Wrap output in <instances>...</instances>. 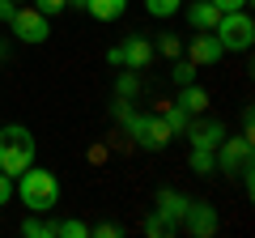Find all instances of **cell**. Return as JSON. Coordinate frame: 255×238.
<instances>
[{"mask_svg": "<svg viewBox=\"0 0 255 238\" xmlns=\"http://www.w3.org/2000/svg\"><path fill=\"white\" fill-rule=\"evenodd\" d=\"M13 192L21 196V204H26L30 213H51L55 204H60V183H55L51 170H38V166H26V170L17 174V187Z\"/></svg>", "mask_w": 255, "mask_h": 238, "instance_id": "1", "label": "cell"}, {"mask_svg": "<svg viewBox=\"0 0 255 238\" xmlns=\"http://www.w3.org/2000/svg\"><path fill=\"white\" fill-rule=\"evenodd\" d=\"M26 166H34V136L21 123L0 128V170L4 174H21Z\"/></svg>", "mask_w": 255, "mask_h": 238, "instance_id": "2", "label": "cell"}, {"mask_svg": "<svg viewBox=\"0 0 255 238\" xmlns=\"http://www.w3.org/2000/svg\"><path fill=\"white\" fill-rule=\"evenodd\" d=\"M213 38L221 43V51H247L255 43V21L247 9H234V13H221L217 26H213Z\"/></svg>", "mask_w": 255, "mask_h": 238, "instance_id": "3", "label": "cell"}, {"mask_svg": "<svg viewBox=\"0 0 255 238\" xmlns=\"http://www.w3.org/2000/svg\"><path fill=\"white\" fill-rule=\"evenodd\" d=\"M119 123H128L132 140H136L140 149H149V153H153V149H166V145H170V136H174L170 123H166L162 115H136V111H128Z\"/></svg>", "mask_w": 255, "mask_h": 238, "instance_id": "4", "label": "cell"}, {"mask_svg": "<svg viewBox=\"0 0 255 238\" xmlns=\"http://www.w3.org/2000/svg\"><path fill=\"white\" fill-rule=\"evenodd\" d=\"M221 153H217V166L226 174H243V183L251 187V136H243V140H226L221 136Z\"/></svg>", "mask_w": 255, "mask_h": 238, "instance_id": "5", "label": "cell"}, {"mask_svg": "<svg viewBox=\"0 0 255 238\" xmlns=\"http://www.w3.org/2000/svg\"><path fill=\"white\" fill-rule=\"evenodd\" d=\"M13 34L21 38V43H43L47 38V13L30 9V4H17V13H13Z\"/></svg>", "mask_w": 255, "mask_h": 238, "instance_id": "6", "label": "cell"}, {"mask_svg": "<svg viewBox=\"0 0 255 238\" xmlns=\"http://www.w3.org/2000/svg\"><path fill=\"white\" fill-rule=\"evenodd\" d=\"M179 226L191 230V234H200V238H209V234H217V209H213V204H204V200H187Z\"/></svg>", "mask_w": 255, "mask_h": 238, "instance_id": "7", "label": "cell"}, {"mask_svg": "<svg viewBox=\"0 0 255 238\" xmlns=\"http://www.w3.org/2000/svg\"><path fill=\"white\" fill-rule=\"evenodd\" d=\"M149 60H153V43L140 34H132L128 43H119V64H128L132 73H140V68H149Z\"/></svg>", "mask_w": 255, "mask_h": 238, "instance_id": "8", "label": "cell"}, {"mask_svg": "<svg viewBox=\"0 0 255 238\" xmlns=\"http://www.w3.org/2000/svg\"><path fill=\"white\" fill-rule=\"evenodd\" d=\"M221 55L226 51H221V43L213 38V30H196V38L187 43V60L191 64H217Z\"/></svg>", "mask_w": 255, "mask_h": 238, "instance_id": "9", "label": "cell"}, {"mask_svg": "<svg viewBox=\"0 0 255 238\" xmlns=\"http://www.w3.org/2000/svg\"><path fill=\"white\" fill-rule=\"evenodd\" d=\"M217 17H221V9L213 4V0H196V4H187L191 30H213V26H217Z\"/></svg>", "mask_w": 255, "mask_h": 238, "instance_id": "10", "label": "cell"}, {"mask_svg": "<svg viewBox=\"0 0 255 238\" xmlns=\"http://www.w3.org/2000/svg\"><path fill=\"white\" fill-rule=\"evenodd\" d=\"M183 209H187V196H179V192H157V217H162V221L179 226V221H183Z\"/></svg>", "mask_w": 255, "mask_h": 238, "instance_id": "11", "label": "cell"}, {"mask_svg": "<svg viewBox=\"0 0 255 238\" xmlns=\"http://www.w3.org/2000/svg\"><path fill=\"white\" fill-rule=\"evenodd\" d=\"M191 132V145H200V149H217L221 136H226V128H221L217 119H209V123H200V128H187Z\"/></svg>", "mask_w": 255, "mask_h": 238, "instance_id": "12", "label": "cell"}, {"mask_svg": "<svg viewBox=\"0 0 255 238\" xmlns=\"http://www.w3.org/2000/svg\"><path fill=\"white\" fill-rule=\"evenodd\" d=\"M85 9H90V17H98V21H115V17H124L128 0H85Z\"/></svg>", "mask_w": 255, "mask_h": 238, "instance_id": "13", "label": "cell"}, {"mask_svg": "<svg viewBox=\"0 0 255 238\" xmlns=\"http://www.w3.org/2000/svg\"><path fill=\"white\" fill-rule=\"evenodd\" d=\"M179 107L187 111V115H200V111L209 107V94H204L196 81H191V85H183V94H179Z\"/></svg>", "mask_w": 255, "mask_h": 238, "instance_id": "14", "label": "cell"}, {"mask_svg": "<svg viewBox=\"0 0 255 238\" xmlns=\"http://www.w3.org/2000/svg\"><path fill=\"white\" fill-rule=\"evenodd\" d=\"M191 170H196V174H213V170H217V157H213V149L191 145Z\"/></svg>", "mask_w": 255, "mask_h": 238, "instance_id": "15", "label": "cell"}, {"mask_svg": "<svg viewBox=\"0 0 255 238\" xmlns=\"http://www.w3.org/2000/svg\"><path fill=\"white\" fill-rule=\"evenodd\" d=\"M21 234H26V238H55V221H43V217H26Z\"/></svg>", "mask_w": 255, "mask_h": 238, "instance_id": "16", "label": "cell"}, {"mask_svg": "<svg viewBox=\"0 0 255 238\" xmlns=\"http://www.w3.org/2000/svg\"><path fill=\"white\" fill-rule=\"evenodd\" d=\"M162 119L170 123V132H187V128H191V123H187L191 115H187V111L179 107V102H174V107H162Z\"/></svg>", "mask_w": 255, "mask_h": 238, "instance_id": "17", "label": "cell"}, {"mask_svg": "<svg viewBox=\"0 0 255 238\" xmlns=\"http://www.w3.org/2000/svg\"><path fill=\"white\" fill-rule=\"evenodd\" d=\"M90 226L85 221H55V238H85Z\"/></svg>", "mask_w": 255, "mask_h": 238, "instance_id": "18", "label": "cell"}, {"mask_svg": "<svg viewBox=\"0 0 255 238\" xmlns=\"http://www.w3.org/2000/svg\"><path fill=\"white\" fill-rule=\"evenodd\" d=\"M179 4H183V0H145V9L153 13V17H174Z\"/></svg>", "mask_w": 255, "mask_h": 238, "instance_id": "19", "label": "cell"}, {"mask_svg": "<svg viewBox=\"0 0 255 238\" xmlns=\"http://www.w3.org/2000/svg\"><path fill=\"white\" fill-rule=\"evenodd\" d=\"M170 77H174V81H179V85H191V81H196V64H191V60H179Z\"/></svg>", "mask_w": 255, "mask_h": 238, "instance_id": "20", "label": "cell"}, {"mask_svg": "<svg viewBox=\"0 0 255 238\" xmlns=\"http://www.w3.org/2000/svg\"><path fill=\"white\" fill-rule=\"evenodd\" d=\"M115 90H119V98H132V94H136V77H132V73H124V77L115 81Z\"/></svg>", "mask_w": 255, "mask_h": 238, "instance_id": "21", "label": "cell"}, {"mask_svg": "<svg viewBox=\"0 0 255 238\" xmlns=\"http://www.w3.org/2000/svg\"><path fill=\"white\" fill-rule=\"evenodd\" d=\"M38 4V13H47V17H51V13H64L68 9V0H34Z\"/></svg>", "mask_w": 255, "mask_h": 238, "instance_id": "22", "label": "cell"}, {"mask_svg": "<svg viewBox=\"0 0 255 238\" xmlns=\"http://www.w3.org/2000/svg\"><path fill=\"white\" fill-rule=\"evenodd\" d=\"M9 200H13V174L0 170V204H9Z\"/></svg>", "mask_w": 255, "mask_h": 238, "instance_id": "23", "label": "cell"}, {"mask_svg": "<svg viewBox=\"0 0 255 238\" xmlns=\"http://www.w3.org/2000/svg\"><path fill=\"white\" fill-rule=\"evenodd\" d=\"M179 51H183L179 38H174V34H162V55H179Z\"/></svg>", "mask_w": 255, "mask_h": 238, "instance_id": "24", "label": "cell"}, {"mask_svg": "<svg viewBox=\"0 0 255 238\" xmlns=\"http://www.w3.org/2000/svg\"><path fill=\"white\" fill-rule=\"evenodd\" d=\"M145 230H149V234H170L174 226H170V221H162V217H149V226H145Z\"/></svg>", "mask_w": 255, "mask_h": 238, "instance_id": "25", "label": "cell"}, {"mask_svg": "<svg viewBox=\"0 0 255 238\" xmlns=\"http://www.w3.org/2000/svg\"><path fill=\"white\" fill-rule=\"evenodd\" d=\"M213 4H217L221 13H234V9H247V4H251V0H213Z\"/></svg>", "mask_w": 255, "mask_h": 238, "instance_id": "26", "label": "cell"}, {"mask_svg": "<svg viewBox=\"0 0 255 238\" xmlns=\"http://www.w3.org/2000/svg\"><path fill=\"white\" fill-rule=\"evenodd\" d=\"M13 13H17V4L13 0H0V21H13Z\"/></svg>", "mask_w": 255, "mask_h": 238, "instance_id": "27", "label": "cell"}, {"mask_svg": "<svg viewBox=\"0 0 255 238\" xmlns=\"http://www.w3.org/2000/svg\"><path fill=\"white\" fill-rule=\"evenodd\" d=\"M90 234H102V238H115V234H119V226H98V230H90Z\"/></svg>", "mask_w": 255, "mask_h": 238, "instance_id": "28", "label": "cell"}, {"mask_svg": "<svg viewBox=\"0 0 255 238\" xmlns=\"http://www.w3.org/2000/svg\"><path fill=\"white\" fill-rule=\"evenodd\" d=\"M13 4H26V0H13Z\"/></svg>", "mask_w": 255, "mask_h": 238, "instance_id": "29", "label": "cell"}, {"mask_svg": "<svg viewBox=\"0 0 255 238\" xmlns=\"http://www.w3.org/2000/svg\"><path fill=\"white\" fill-rule=\"evenodd\" d=\"M73 4H85V0H73Z\"/></svg>", "mask_w": 255, "mask_h": 238, "instance_id": "30", "label": "cell"}]
</instances>
